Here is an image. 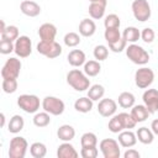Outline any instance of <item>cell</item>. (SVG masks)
I'll use <instances>...</instances> for the list:
<instances>
[{"label": "cell", "instance_id": "obj_1", "mask_svg": "<svg viewBox=\"0 0 158 158\" xmlns=\"http://www.w3.org/2000/svg\"><path fill=\"white\" fill-rule=\"evenodd\" d=\"M67 83L77 91H85L90 88V79L84 72L79 69H72L68 72Z\"/></svg>", "mask_w": 158, "mask_h": 158}, {"label": "cell", "instance_id": "obj_2", "mask_svg": "<svg viewBox=\"0 0 158 158\" xmlns=\"http://www.w3.org/2000/svg\"><path fill=\"white\" fill-rule=\"evenodd\" d=\"M125 51H126L127 58H128L132 63H135V64H137V65H144V64H147L148 60H149V54H148V52H147L143 47H141V46H138V44H136V43L128 44Z\"/></svg>", "mask_w": 158, "mask_h": 158}, {"label": "cell", "instance_id": "obj_3", "mask_svg": "<svg viewBox=\"0 0 158 158\" xmlns=\"http://www.w3.org/2000/svg\"><path fill=\"white\" fill-rule=\"evenodd\" d=\"M27 148H28V143L26 138L21 136H15L10 141L9 157L10 158H23L26 156Z\"/></svg>", "mask_w": 158, "mask_h": 158}, {"label": "cell", "instance_id": "obj_4", "mask_svg": "<svg viewBox=\"0 0 158 158\" xmlns=\"http://www.w3.org/2000/svg\"><path fill=\"white\" fill-rule=\"evenodd\" d=\"M17 105L27 114H36L40 109V99L32 94H22L17 98Z\"/></svg>", "mask_w": 158, "mask_h": 158}, {"label": "cell", "instance_id": "obj_5", "mask_svg": "<svg viewBox=\"0 0 158 158\" xmlns=\"http://www.w3.org/2000/svg\"><path fill=\"white\" fill-rule=\"evenodd\" d=\"M21 67L22 64L20 59H17L16 57H10L1 69L2 79H17L21 72Z\"/></svg>", "mask_w": 158, "mask_h": 158}, {"label": "cell", "instance_id": "obj_6", "mask_svg": "<svg viewBox=\"0 0 158 158\" xmlns=\"http://www.w3.org/2000/svg\"><path fill=\"white\" fill-rule=\"evenodd\" d=\"M131 9H132V14L137 21L144 22V21L149 20L152 11H151V5L148 4L147 0H133Z\"/></svg>", "mask_w": 158, "mask_h": 158}, {"label": "cell", "instance_id": "obj_7", "mask_svg": "<svg viewBox=\"0 0 158 158\" xmlns=\"http://www.w3.org/2000/svg\"><path fill=\"white\" fill-rule=\"evenodd\" d=\"M62 46L57 43L56 41L52 42H46V41H40L37 43V52L49 59L57 58L62 54Z\"/></svg>", "mask_w": 158, "mask_h": 158}, {"label": "cell", "instance_id": "obj_8", "mask_svg": "<svg viewBox=\"0 0 158 158\" xmlns=\"http://www.w3.org/2000/svg\"><path fill=\"white\" fill-rule=\"evenodd\" d=\"M42 109L53 116H59L64 112L65 105L63 100L56 96H46L42 100Z\"/></svg>", "mask_w": 158, "mask_h": 158}, {"label": "cell", "instance_id": "obj_9", "mask_svg": "<svg viewBox=\"0 0 158 158\" xmlns=\"http://www.w3.org/2000/svg\"><path fill=\"white\" fill-rule=\"evenodd\" d=\"M99 148L104 156V158H118L120 152V143L114 138H104L99 143Z\"/></svg>", "mask_w": 158, "mask_h": 158}, {"label": "cell", "instance_id": "obj_10", "mask_svg": "<svg viewBox=\"0 0 158 158\" xmlns=\"http://www.w3.org/2000/svg\"><path fill=\"white\" fill-rule=\"evenodd\" d=\"M154 80V72L148 67H142L135 73V84L139 89H147Z\"/></svg>", "mask_w": 158, "mask_h": 158}, {"label": "cell", "instance_id": "obj_11", "mask_svg": "<svg viewBox=\"0 0 158 158\" xmlns=\"http://www.w3.org/2000/svg\"><path fill=\"white\" fill-rule=\"evenodd\" d=\"M20 58H26L32 53V42L28 36H20L15 41V51Z\"/></svg>", "mask_w": 158, "mask_h": 158}, {"label": "cell", "instance_id": "obj_12", "mask_svg": "<svg viewBox=\"0 0 158 158\" xmlns=\"http://www.w3.org/2000/svg\"><path fill=\"white\" fill-rule=\"evenodd\" d=\"M142 100L144 106L148 109L149 114H154L158 111V90L157 89H147L142 95Z\"/></svg>", "mask_w": 158, "mask_h": 158}, {"label": "cell", "instance_id": "obj_13", "mask_svg": "<svg viewBox=\"0 0 158 158\" xmlns=\"http://www.w3.org/2000/svg\"><path fill=\"white\" fill-rule=\"evenodd\" d=\"M117 110V102L114 99H101L98 104V112L102 117H111Z\"/></svg>", "mask_w": 158, "mask_h": 158}, {"label": "cell", "instance_id": "obj_14", "mask_svg": "<svg viewBox=\"0 0 158 158\" xmlns=\"http://www.w3.org/2000/svg\"><path fill=\"white\" fill-rule=\"evenodd\" d=\"M56 35H57V27L53 23L46 22V23H42L38 28V36H40L41 41L52 42V41H54Z\"/></svg>", "mask_w": 158, "mask_h": 158}, {"label": "cell", "instance_id": "obj_15", "mask_svg": "<svg viewBox=\"0 0 158 158\" xmlns=\"http://www.w3.org/2000/svg\"><path fill=\"white\" fill-rule=\"evenodd\" d=\"M20 10L28 17H36L41 14V6L33 0H23L20 4Z\"/></svg>", "mask_w": 158, "mask_h": 158}, {"label": "cell", "instance_id": "obj_16", "mask_svg": "<svg viewBox=\"0 0 158 158\" xmlns=\"http://www.w3.org/2000/svg\"><path fill=\"white\" fill-rule=\"evenodd\" d=\"M137 142V136L136 133H133L130 130H123L118 133V143L120 146L125 147V148H131L136 144Z\"/></svg>", "mask_w": 158, "mask_h": 158}, {"label": "cell", "instance_id": "obj_17", "mask_svg": "<svg viewBox=\"0 0 158 158\" xmlns=\"http://www.w3.org/2000/svg\"><path fill=\"white\" fill-rule=\"evenodd\" d=\"M67 59H68V63L72 67H80V65H84L85 62H86L85 53L81 49H72L68 53Z\"/></svg>", "mask_w": 158, "mask_h": 158}, {"label": "cell", "instance_id": "obj_18", "mask_svg": "<svg viewBox=\"0 0 158 158\" xmlns=\"http://www.w3.org/2000/svg\"><path fill=\"white\" fill-rule=\"evenodd\" d=\"M78 156H79V153L77 152L74 146L70 144L69 142H63L62 144H59V147L57 149L58 158H77Z\"/></svg>", "mask_w": 158, "mask_h": 158}, {"label": "cell", "instance_id": "obj_19", "mask_svg": "<svg viewBox=\"0 0 158 158\" xmlns=\"http://www.w3.org/2000/svg\"><path fill=\"white\" fill-rule=\"evenodd\" d=\"M96 31V25L94 20L90 19H83L79 23V33L83 37H91Z\"/></svg>", "mask_w": 158, "mask_h": 158}, {"label": "cell", "instance_id": "obj_20", "mask_svg": "<svg viewBox=\"0 0 158 158\" xmlns=\"http://www.w3.org/2000/svg\"><path fill=\"white\" fill-rule=\"evenodd\" d=\"M94 101L89 98V96H83V98H79L75 100L74 102V109L78 111V112H81V114H86V112H90L94 104Z\"/></svg>", "mask_w": 158, "mask_h": 158}, {"label": "cell", "instance_id": "obj_21", "mask_svg": "<svg viewBox=\"0 0 158 158\" xmlns=\"http://www.w3.org/2000/svg\"><path fill=\"white\" fill-rule=\"evenodd\" d=\"M131 115L135 118V121L138 123V122L146 121L151 114L144 105H133L131 109Z\"/></svg>", "mask_w": 158, "mask_h": 158}, {"label": "cell", "instance_id": "obj_22", "mask_svg": "<svg viewBox=\"0 0 158 158\" xmlns=\"http://www.w3.org/2000/svg\"><path fill=\"white\" fill-rule=\"evenodd\" d=\"M57 136L63 142H70L75 137V130L70 125H62L57 130Z\"/></svg>", "mask_w": 158, "mask_h": 158}, {"label": "cell", "instance_id": "obj_23", "mask_svg": "<svg viewBox=\"0 0 158 158\" xmlns=\"http://www.w3.org/2000/svg\"><path fill=\"white\" fill-rule=\"evenodd\" d=\"M122 38L127 43H136L141 38V31L135 26H128L122 32Z\"/></svg>", "mask_w": 158, "mask_h": 158}, {"label": "cell", "instance_id": "obj_24", "mask_svg": "<svg viewBox=\"0 0 158 158\" xmlns=\"http://www.w3.org/2000/svg\"><path fill=\"white\" fill-rule=\"evenodd\" d=\"M23 126H25V121H23V117L20 116V115H14L10 121H9V125H7V130L10 133H19L23 130Z\"/></svg>", "mask_w": 158, "mask_h": 158}, {"label": "cell", "instance_id": "obj_25", "mask_svg": "<svg viewBox=\"0 0 158 158\" xmlns=\"http://www.w3.org/2000/svg\"><path fill=\"white\" fill-rule=\"evenodd\" d=\"M136 136H137V139L143 144H151L154 139V133L152 132L151 128H148L146 126L139 127L136 132Z\"/></svg>", "mask_w": 158, "mask_h": 158}, {"label": "cell", "instance_id": "obj_26", "mask_svg": "<svg viewBox=\"0 0 158 158\" xmlns=\"http://www.w3.org/2000/svg\"><path fill=\"white\" fill-rule=\"evenodd\" d=\"M105 9H106V5H104L101 2H90L88 11H89V15H90L91 19L99 20V19L104 17Z\"/></svg>", "mask_w": 158, "mask_h": 158}, {"label": "cell", "instance_id": "obj_27", "mask_svg": "<svg viewBox=\"0 0 158 158\" xmlns=\"http://www.w3.org/2000/svg\"><path fill=\"white\" fill-rule=\"evenodd\" d=\"M135 95L130 91H123L118 95V99H117V102L118 105L122 107V109H131L133 105H135Z\"/></svg>", "mask_w": 158, "mask_h": 158}, {"label": "cell", "instance_id": "obj_28", "mask_svg": "<svg viewBox=\"0 0 158 158\" xmlns=\"http://www.w3.org/2000/svg\"><path fill=\"white\" fill-rule=\"evenodd\" d=\"M101 70V65L99 60H88L84 64V73L88 77H96Z\"/></svg>", "mask_w": 158, "mask_h": 158}, {"label": "cell", "instance_id": "obj_29", "mask_svg": "<svg viewBox=\"0 0 158 158\" xmlns=\"http://www.w3.org/2000/svg\"><path fill=\"white\" fill-rule=\"evenodd\" d=\"M105 94V88L100 84H94L90 85V88L88 89V96L93 100V101H99L102 99Z\"/></svg>", "mask_w": 158, "mask_h": 158}, {"label": "cell", "instance_id": "obj_30", "mask_svg": "<svg viewBox=\"0 0 158 158\" xmlns=\"http://www.w3.org/2000/svg\"><path fill=\"white\" fill-rule=\"evenodd\" d=\"M51 114H48L47 111H43V112H36L32 121H33V125L36 127H46L51 123V117H49Z\"/></svg>", "mask_w": 158, "mask_h": 158}, {"label": "cell", "instance_id": "obj_31", "mask_svg": "<svg viewBox=\"0 0 158 158\" xmlns=\"http://www.w3.org/2000/svg\"><path fill=\"white\" fill-rule=\"evenodd\" d=\"M30 153L33 158H43L47 154V147L42 142H33L30 146Z\"/></svg>", "mask_w": 158, "mask_h": 158}, {"label": "cell", "instance_id": "obj_32", "mask_svg": "<svg viewBox=\"0 0 158 158\" xmlns=\"http://www.w3.org/2000/svg\"><path fill=\"white\" fill-rule=\"evenodd\" d=\"M19 28L14 25H9L6 26V28L1 32V38L2 40H9V41H16L19 38Z\"/></svg>", "mask_w": 158, "mask_h": 158}, {"label": "cell", "instance_id": "obj_33", "mask_svg": "<svg viewBox=\"0 0 158 158\" xmlns=\"http://www.w3.org/2000/svg\"><path fill=\"white\" fill-rule=\"evenodd\" d=\"M81 147H95L98 144V137L93 132H85L80 137Z\"/></svg>", "mask_w": 158, "mask_h": 158}, {"label": "cell", "instance_id": "obj_34", "mask_svg": "<svg viewBox=\"0 0 158 158\" xmlns=\"http://www.w3.org/2000/svg\"><path fill=\"white\" fill-rule=\"evenodd\" d=\"M107 127H109V130H110L112 133H120L121 131L125 130V127H123V125H122V121H121V118H120L118 115L111 116Z\"/></svg>", "mask_w": 158, "mask_h": 158}, {"label": "cell", "instance_id": "obj_35", "mask_svg": "<svg viewBox=\"0 0 158 158\" xmlns=\"http://www.w3.org/2000/svg\"><path fill=\"white\" fill-rule=\"evenodd\" d=\"M63 41H64V44L67 47L73 48V47H77L80 43L81 40H80V36L77 32H68V33H65Z\"/></svg>", "mask_w": 158, "mask_h": 158}, {"label": "cell", "instance_id": "obj_36", "mask_svg": "<svg viewBox=\"0 0 158 158\" xmlns=\"http://www.w3.org/2000/svg\"><path fill=\"white\" fill-rule=\"evenodd\" d=\"M120 25H121V21H120V17L116 14H110L104 20L105 28H118Z\"/></svg>", "mask_w": 158, "mask_h": 158}, {"label": "cell", "instance_id": "obj_37", "mask_svg": "<svg viewBox=\"0 0 158 158\" xmlns=\"http://www.w3.org/2000/svg\"><path fill=\"white\" fill-rule=\"evenodd\" d=\"M104 37L107 43H114L121 38V33L118 28H105Z\"/></svg>", "mask_w": 158, "mask_h": 158}, {"label": "cell", "instance_id": "obj_38", "mask_svg": "<svg viewBox=\"0 0 158 158\" xmlns=\"http://www.w3.org/2000/svg\"><path fill=\"white\" fill-rule=\"evenodd\" d=\"M93 54H94V58L96 60H99V62L105 60L107 58V56H109V48L106 46H104V44H98V46H95Z\"/></svg>", "mask_w": 158, "mask_h": 158}, {"label": "cell", "instance_id": "obj_39", "mask_svg": "<svg viewBox=\"0 0 158 158\" xmlns=\"http://www.w3.org/2000/svg\"><path fill=\"white\" fill-rule=\"evenodd\" d=\"M2 91L6 94H14L17 90V79H2Z\"/></svg>", "mask_w": 158, "mask_h": 158}, {"label": "cell", "instance_id": "obj_40", "mask_svg": "<svg viewBox=\"0 0 158 158\" xmlns=\"http://www.w3.org/2000/svg\"><path fill=\"white\" fill-rule=\"evenodd\" d=\"M118 116H120V118H121V121H122V125H123L125 130L133 128V127L137 125V122L135 121V118L132 117V115H131V114L121 112V114H118Z\"/></svg>", "mask_w": 158, "mask_h": 158}, {"label": "cell", "instance_id": "obj_41", "mask_svg": "<svg viewBox=\"0 0 158 158\" xmlns=\"http://www.w3.org/2000/svg\"><path fill=\"white\" fill-rule=\"evenodd\" d=\"M14 51H15V43L12 41L1 38V41H0V53L1 54H10Z\"/></svg>", "mask_w": 158, "mask_h": 158}, {"label": "cell", "instance_id": "obj_42", "mask_svg": "<svg viewBox=\"0 0 158 158\" xmlns=\"http://www.w3.org/2000/svg\"><path fill=\"white\" fill-rule=\"evenodd\" d=\"M154 37H156V33L151 27H146L141 31V38L144 43H152L154 41Z\"/></svg>", "mask_w": 158, "mask_h": 158}, {"label": "cell", "instance_id": "obj_43", "mask_svg": "<svg viewBox=\"0 0 158 158\" xmlns=\"http://www.w3.org/2000/svg\"><path fill=\"white\" fill-rule=\"evenodd\" d=\"M99 154V151L95 147H81L80 149V156L83 158H96Z\"/></svg>", "mask_w": 158, "mask_h": 158}, {"label": "cell", "instance_id": "obj_44", "mask_svg": "<svg viewBox=\"0 0 158 158\" xmlns=\"http://www.w3.org/2000/svg\"><path fill=\"white\" fill-rule=\"evenodd\" d=\"M126 44H127V42L121 37L118 41H116V42H114V43H109V48H110L114 53H120V52H122L123 49H126Z\"/></svg>", "mask_w": 158, "mask_h": 158}, {"label": "cell", "instance_id": "obj_45", "mask_svg": "<svg viewBox=\"0 0 158 158\" xmlns=\"http://www.w3.org/2000/svg\"><path fill=\"white\" fill-rule=\"evenodd\" d=\"M123 157H125V158H139L141 154H139L138 151H136V149H133V148H128V149L123 153Z\"/></svg>", "mask_w": 158, "mask_h": 158}, {"label": "cell", "instance_id": "obj_46", "mask_svg": "<svg viewBox=\"0 0 158 158\" xmlns=\"http://www.w3.org/2000/svg\"><path fill=\"white\" fill-rule=\"evenodd\" d=\"M151 130H152V132H153L156 136H158V118H156V120L152 121V123H151Z\"/></svg>", "mask_w": 158, "mask_h": 158}, {"label": "cell", "instance_id": "obj_47", "mask_svg": "<svg viewBox=\"0 0 158 158\" xmlns=\"http://www.w3.org/2000/svg\"><path fill=\"white\" fill-rule=\"evenodd\" d=\"M0 118H1V123H0V126L4 127V126H5V114H4V112L0 114Z\"/></svg>", "mask_w": 158, "mask_h": 158}, {"label": "cell", "instance_id": "obj_48", "mask_svg": "<svg viewBox=\"0 0 158 158\" xmlns=\"http://www.w3.org/2000/svg\"><path fill=\"white\" fill-rule=\"evenodd\" d=\"M0 23H1V28H0V33H1V32H2V31L6 28V26H5V22H4V20H1V21H0Z\"/></svg>", "mask_w": 158, "mask_h": 158}, {"label": "cell", "instance_id": "obj_49", "mask_svg": "<svg viewBox=\"0 0 158 158\" xmlns=\"http://www.w3.org/2000/svg\"><path fill=\"white\" fill-rule=\"evenodd\" d=\"M89 1H90V2H93V1H94V0H89Z\"/></svg>", "mask_w": 158, "mask_h": 158}]
</instances>
